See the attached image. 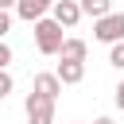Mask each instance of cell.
<instances>
[{"instance_id":"6da1fadb","label":"cell","mask_w":124,"mask_h":124,"mask_svg":"<svg viewBox=\"0 0 124 124\" xmlns=\"http://www.w3.org/2000/svg\"><path fill=\"white\" fill-rule=\"evenodd\" d=\"M35 46H39V54H62L66 35H62V23H58L54 16L35 23Z\"/></svg>"},{"instance_id":"7a4b0ae2","label":"cell","mask_w":124,"mask_h":124,"mask_svg":"<svg viewBox=\"0 0 124 124\" xmlns=\"http://www.w3.org/2000/svg\"><path fill=\"white\" fill-rule=\"evenodd\" d=\"M93 35H97L101 43H108V46L124 43V12H112V16L97 19V23H93Z\"/></svg>"},{"instance_id":"3957f363","label":"cell","mask_w":124,"mask_h":124,"mask_svg":"<svg viewBox=\"0 0 124 124\" xmlns=\"http://www.w3.org/2000/svg\"><path fill=\"white\" fill-rule=\"evenodd\" d=\"M27 124H54V101L31 93L27 97Z\"/></svg>"},{"instance_id":"277c9868","label":"cell","mask_w":124,"mask_h":124,"mask_svg":"<svg viewBox=\"0 0 124 124\" xmlns=\"http://www.w3.org/2000/svg\"><path fill=\"white\" fill-rule=\"evenodd\" d=\"M54 4H58V0H19L16 16L27 19V23H39V19H46V8H54Z\"/></svg>"},{"instance_id":"5b68a950","label":"cell","mask_w":124,"mask_h":124,"mask_svg":"<svg viewBox=\"0 0 124 124\" xmlns=\"http://www.w3.org/2000/svg\"><path fill=\"white\" fill-rule=\"evenodd\" d=\"M31 93L58 101V93H62V78H58V74H35V81H31Z\"/></svg>"},{"instance_id":"8992f818","label":"cell","mask_w":124,"mask_h":124,"mask_svg":"<svg viewBox=\"0 0 124 124\" xmlns=\"http://www.w3.org/2000/svg\"><path fill=\"white\" fill-rule=\"evenodd\" d=\"M50 12H54V19H58V23H62V27H74V23H78V19H81V16H85V12H81V4H78V0H58V4H54V8H50Z\"/></svg>"},{"instance_id":"52a82bcc","label":"cell","mask_w":124,"mask_h":124,"mask_svg":"<svg viewBox=\"0 0 124 124\" xmlns=\"http://www.w3.org/2000/svg\"><path fill=\"white\" fill-rule=\"evenodd\" d=\"M85 54H89V43L85 39H66V46H62V62H85Z\"/></svg>"},{"instance_id":"ba28073f","label":"cell","mask_w":124,"mask_h":124,"mask_svg":"<svg viewBox=\"0 0 124 124\" xmlns=\"http://www.w3.org/2000/svg\"><path fill=\"white\" fill-rule=\"evenodd\" d=\"M54 74L62 78V85H78V81L85 78V62H58Z\"/></svg>"},{"instance_id":"9c48e42d","label":"cell","mask_w":124,"mask_h":124,"mask_svg":"<svg viewBox=\"0 0 124 124\" xmlns=\"http://www.w3.org/2000/svg\"><path fill=\"white\" fill-rule=\"evenodd\" d=\"M81 12H85V16H93V23H97V19L112 16V0H81Z\"/></svg>"},{"instance_id":"30bf717a","label":"cell","mask_w":124,"mask_h":124,"mask_svg":"<svg viewBox=\"0 0 124 124\" xmlns=\"http://www.w3.org/2000/svg\"><path fill=\"white\" fill-rule=\"evenodd\" d=\"M108 62H112L116 70H124V43H116V46L108 50Z\"/></svg>"},{"instance_id":"8fae6325","label":"cell","mask_w":124,"mask_h":124,"mask_svg":"<svg viewBox=\"0 0 124 124\" xmlns=\"http://www.w3.org/2000/svg\"><path fill=\"white\" fill-rule=\"evenodd\" d=\"M8 66H12V46L0 43V70H8Z\"/></svg>"},{"instance_id":"7c38bea8","label":"cell","mask_w":124,"mask_h":124,"mask_svg":"<svg viewBox=\"0 0 124 124\" xmlns=\"http://www.w3.org/2000/svg\"><path fill=\"white\" fill-rule=\"evenodd\" d=\"M12 85H16V81H12V74L4 70V74H0V97H8V93H12Z\"/></svg>"},{"instance_id":"4fadbf2b","label":"cell","mask_w":124,"mask_h":124,"mask_svg":"<svg viewBox=\"0 0 124 124\" xmlns=\"http://www.w3.org/2000/svg\"><path fill=\"white\" fill-rule=\"evenodd\" d=\"M12 16H16V12H0V35H8V27H12Z\"/></svg>"},{"instance_id":"5bb4252c","label":"cell","mask_w":124,"mask_h":124,"mask_svg":"<svg viewBox=\"0 0 124 124\" xmlns=\"http://www.w3.org/2000/svg\"><path fill=\"white\" fill-rule=\"evenodd\" d=\"M112 101H116V108H120V112H124V81H120V85H116V97H112Z\"/></svg>"},{"instance_id":"9a60e30c","label":"cell","mask_w":124,"mask_h":124,"mask_svg":"<svg viewBox=\"0 0 124 124\" xmlns=\"http://www.w3.org/2000/svg\"><path fill=\"white\" fill-rule=\"evenodd\" d=\"M19 8V0H0V12H16Z\"/></svg>"},{"instance_id":"2e32d148","label":"cell","mask_w":124,"mask_h":124,"mask_svg":"<svg viewBox=\"0 0 124 124\" xmlns=\"http://www.w3.org/2000/svg\"><path fill=\"white\" fill-rule=\"evenodd\" d=\"M93 124H116V120H112V116H97Z\"/></svg>"},{"instance_id":"e0dca14e","label":"cell","mask_w":124,"mask_h":124,"mask_svg":"<svg viewBox=\"0 0 124 124\" xmlns=\"http://www.w3.org/2000/svg\"><path fill=\"white\" fill-rule=\"evenodd\" d=\"M78 4H81V0H78Z\"/></svg>"}]
</instances>
